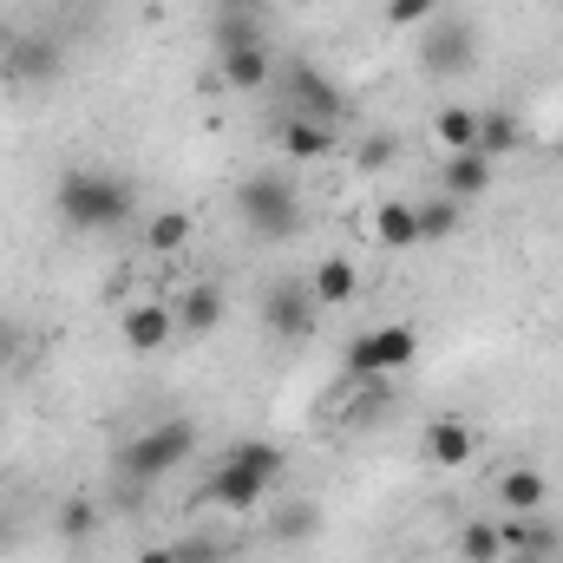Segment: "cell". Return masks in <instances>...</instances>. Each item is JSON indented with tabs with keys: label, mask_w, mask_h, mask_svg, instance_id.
Wrapping results in <instances>:
<instances>
[{
	"label": "cell",
	"mask_w": 563,
	"mask_h": 563,
	"mask_svg": "<svg viewBox=\"0 0 563 563\" xmlns=\"http://www.w3.org/2000/svg\"><path fill=\"white\" fill-rule=\"evenodd\" d=\"M426 66L432 73H445V79H465L472 66H478V33L465 26V20H432L426 26Z\"/></svg>",
	"instance_id": "ba28073f"
},
{
	"label": "cell",
	"mask_w": 563,
	"mask_h": 563,
	"mask_svg": "<svg viewBox=\"0 0 563 563\" xmlns=\"http://www.w3.org/2000/svg\"><path fill=\"white\" fill-rule=\"evenodd\" d=\"M139 563H177V558H170V544H157V551H144Z\"/></svg>",
	"instance_id": "1f68e13d"
},
{
	"label": "cell",
	"mask_w": 563,
	"mask_h": 563,
	"mask_svg": "<svg viewBox=\"0 0 563 563\" xmlns=\"http://www.w3.org/2000/svg\"><path fill=\"white\" fill-rule=\"evenodd\" d=\"M439 13V0H387V26H432Z\"/></svg>",
	"instance_id": "4316f807"
},
{
	"label": "cell",
	"mask_w": 563,
	"mask_h": 563,
	"mask_svg": "<svg viewBox=\"0 0 563 563\" xmlns=\"http://www.w3.org/2000/svg\"><path fill=\"white\" fill-rule=\"evenodd\" d=\"M492 164H498V157H485L478 144H472V151H452V157L439 164V190H445L452 203L485 197V190H492Z\"/></svg>",
	"instance_id": "9c48e42d"
},
{
	"label": "cell",
	"mask_w": 563,
	"mask_h": 563,
	"mask_svg": "<svg viewBox=\"0 0 563 563\" xmlns=\"http://www.w3.org/2000/svg\"><path fill=\"white\" fill-rule=\"evenodd\" d=\"M269 531H276V544H314V538H321V511H314L308 498H288Z\"/></svg>",
	"instance_id": "d6986e66"
},
{
	"label": "cell",
	"mask_w": 563,
	"mask_h": 563,
	"mask_svg": "<svg viewBox=\"0 0 563 563\" xmlns=\"http://www.w3.org/2000/svg\"><path fill=\"white\" fill-rule=\"evenodd\" d=\"M374 236H380L387 250H413V243H420V217H413V203H380V210H374Z\"/></svg>",
	"instance_id": "ffe728a7"
},
{
	"label": "cell",
	"mask_w": 563,
	"mask_h": 563,
	"mask_svg": "<svg viewBox=\"0 0 563 563\" xmlns=\"http://www.w3.org/2000/svg\"><path fill=\"white\" fill-rule=\"evenodd\" d=\"M308 288H314V301L321 308H341V301H354V288H361V276H354V263H341V256H328L314 276H308Z\"/></svg>",
	"instance_id": "e0dca14e"
},
{
	"label": "cell",
	"mask_w": 563,
	"mask_h": 563,
	"mask_svg": "<svg viewBox=\"0 0 563 563\" xmlns=\"http://www.w3.org/2000/svg\"><path fill=\"white\" fill-rule=\"evenodd\" d=\"M269 73H276V66H269L263 40H256V46H236V53H223V79H230L236 92H263V86H269Z\"/></svg>",
	"instance_id": "5bb4252c"
},
{
	"label": "cell",
	"mask_w": 563,
	"mask_h": 563,
	"mask_svg": "<svg viewBox=\"0 0 563 563\" xmlns=\"http://www.w3.org/2000/svg\"><path fill=\"white\" fill-rule=\"evenodd\" d=\"M334 132H341V125L282 119V157H288V164H321V157H334Z\"/></svg>",
	"instance_id": "8fae6325"
},
{
	"label": "cell",
	"mask_w": 563,
	"mask_h": 563,
	"mask_svg": "<svg viewBox=\"0 0 563 563\" xmlns=\"http://www.w3.org/2000/svg\"><path fill=\"white\" fill-rule=\"evenodd\" d=\"M269 485H276L269 472H256L250 459H236V452H230V459H223V465L210 472L203 498H210V505H223V511H256V505L269 498Z\"/></svg>",
	"instance_id": "8992f818"
},
{
	"label": "cell",
	"mask_w": 563,
	"mask_h": 563,
	"mask_svg": "<svg viewBox=\"0 0 563 563\" xmlns=\"http://www.w3.org/2000/svg\"><path fill=\"white\" fill-rule=\"evenodd\" d=\"M413 217H420V243H426V236L439 243V236H452V230H459V203H452L445 190H439L432 203H413Z\"/></svg>",
	"instance_id": "d4e9b609"
},
{
	"label": "cell",
	"mask_w": 563,
	"mask_h": 563,
	"mask_svg": "<svg viewBox=\"0 0 563 563\" xmlns=\"http://www.w3.org/2000/svg\"><path fill=\"white\" fill-rule=\"evenodd\" d=\"M236 217H243L263 243H282V236L301 230V197H295V184H288L282 170H256V177L236 184Z\"/></svg>",
	"instance_id": "3957f363"
},
{
	"label": "cell",
	"mask_w": 563,
	"mask_h": 563,
	"mask_svg": "<svg viewBox=\"0 0 563 563\" xmlns=\"http://www.w3.org/2000/svg\"><path fill=\"white\" fill-rule=\"evenodd\" d=\"M380 164H394V139H387V132L361 139V170H380Z\"/></svg>",
	"instance_id": "f1b7e54d"
},
{
	"label": "cell",
	"mask_w": 563,
	"mask_h": 563,
	"mask_svg": "<svg viewBox=\"0 0 563 563\" xmlns=\"http://www.w3.org/2000/svg\"><path fill=\"white\" fill-rule=\"evenodd\" d=\"M7 53H13V40H7V33H0V59H7Z\"/></svg>",
	"instance_id": "d6a6232c"
},
{
	"label": "cell",
	"mask_w": 563,
	"mask_h": 563,
	"mask_svg": "<svg viewBox=\"0 0 563 563\" xmlns=\"http://www.w3.org/2000/svg\"><path fill=\"white\" fill-rule=\"evenodd\" d=\"M132 184L125 177H112V170H66L59 177V217L73 223V230H86V236H106V230H119L125 217H132Z\"/></svg>",
	"instance_id": "6da1fadb"
},
{
	"label": "cell",
	"mask_w": 563,
	"mask_h": 563,
	"mask_svg": "<svg viewBox=\"0 0 563 563\" xmlns=\"http://www.w3.org/2000/svg\"><path fill=\"white\" fill-rule=\"evenodd\" d=\"M7 361H20V328H13V321H0V367H7Z\"/></svg>",
	"instance_id": "f546056e"
},
{
	"label": "cell",
	"mask_w": 563,
	"mask_h": 563,
	"mask_svg": "<svg viewBox=\"0 0 563 563\" xmlns=\"http://www.w3.org/2000/svg\"><path fill=\"white\" fill-rule=\"evenodd\" d=\"M282 86L295 92V112H288V119H314V125H341V119H347V99H341V86H334V79H321L308 59L282 66Z\"/></svg>",
	"instance_id": "5b68a950"
},
{
	"label": "cell",
	"mask_w": 563,
	"mask_h": 563,
	"mask_svg": "<svg viewBox=\"0 0 563 563\" xmlns=\"http://www.w3.org/2000/svg\"><path fill=\"white\" fill-rule=\"evenodd\" d=\"M119 328H125V347H132V354H157V347L177 334V314H170L164 301H132Z\"/></svg>",
	"instance_id": "30bf717a"
},
{
	"label": "cell",
	"mask_w": 563,
	"mask_h": 563,
	"mask_svg": "<svg viewBox=\"0 0 563 563\" xmlns=\"http://www.w3.org/2000/svg\"><path fill=\"white\" fill-rule=\"evenodd\" d=\"M432 139L445 144V151H472V144H478V112H465V106H439Z\"/></svg>",
	"instance_id": "7402d4cb"
},
{
	"label": "cell",
	"mask_w": 563,
	"mask_h": 563,
	"mask_svg": "<svg viewBox=\"0 0 563 563\" xmlns=\"http://www.w3.org/2000/svg\"><path fill=\"white\" fill-rule=\"evenodd\" d=\"M459 558H465V563H498V558H505V525L472 518V525L459 531Z\"/></svg>",
	"instance_id": "44dd1931"
},
{
	"label": "cell",
	"mask_w": 563,
	"mask_h": 563,
	"mask_svg": "<svg viewBox=\"0 0 563 563\" xmlns=\"http://www.w3.org/2000/svg\"><path fill=\"white\" fill-rule=\"evenodd\" d=\"M498 563H538V558H498Z\"/></svg>",
	"instance_id": "836d02e7"
},
{
	"label": "cell",
	"mask_w": 563,
	"mask_h": 563,
	"mask_svg": "<svg viewBox=\"0 0 563 563\" xmlns=\"http://www.w3.org/2000/svg\"><path fill=\"white\" fill-rule=\"evenodd\" d=\"M177 334H217V321H223V295L210 288V282H197V288H184L177 295Z\"/></svg>",
	"instance_id": "4fadbf2b"
},
{
	"label": "cell",
	"mask_w": 563,
	"mask_h": 563,
	"mask_svg": "<svg viewBox=\"0 0 563 563\" xmlns=\"http://www.w3.org/2000/svg\"><path fill=\"white\" fill-rule=\"evenodd\" d=\"M59 531H66V538H92V505H86V498H73V505L59 511Z\"/></svg>",
	"instance_id": "83f0119b"
},
{
	"label": "cell",
	"mask_w": 563,
	"mask_h": 563,
	"mask_svg": "<svg viewBox=\"0 0 563 563\" xmlns=\"http://www.w3.org/2000/svg\"><path fill=\"white\" fill-rule=\"evenodd\" d=\"M472 445H478L472 426H459V420H439L432 432H426V459H432V465H465Z\"/></svg>",
	"instance_id": "ac0fdd59"
},
{
	"label": "cell",
	"mask_w": 563,
	"mask_h": 563,
	"mask_svg": "<svg viewBox=\"0 0 563 563\" xmlns=\"http://www.w3.org/2000/svg\"><path fill=\"white\" fill-rule=\"evenodd\" d=\"M505 551L511 558H538V563H551V551H558V531L531 511V518H518V525H505Z\"/></svg>",
	"instance_id": "2e32d148"
},
{
	"label": "cell",
	"mask_w": 563,
	"mask_h": 563,
	"mask_svg": "<svg viewBox=\"0 0 563 563\" xmlns=\"http://www.w3.org/2000/svg\"><path fill=\"white\" fill-rule=\"evenodd\" d=\"M190 420H157L144 426L139 439H125V452H119V478H125V498H144V485H157L164 472H177L184 465V452H190Z\"/></svg>",
	"instance_id": "7a4b0ae2"
},
{
	"label": "cell",
	"mask_w": 563,
	"mask_h": 563,
	"mask_svg": "<svg viewBox=\"0 0 563 563\" xmlns=\"http://www.w3.org/2000/svg\"><path fill=\"white\" fill-rule=\"evenodd\" d=\"M144 243H151L157 256L184 250V243H190V217H184V210H164V217H151V223H144Z\"/></svg>",
	"instance_id": "cb8c5ba5"
},
{
	"label": "cell",
	"mask_w": 563,
	"mask_h": 563,
	"mask_svg": "<svg viewBox=\"0 0 563 563\" xmlns=\"http://www.w3.org/2000/svg\"><path fill=\"white\" fill-rule=\"evenodd\" d=\"M413 354H420V334L394 321V328H374V334H361V341L347 347V374H354V380H387V374L413 367Z\"/></svg>",
	"instance_id": "277c9868"
},
{
	"label": "cell",
	"mask_w": 563,
	"mask_h": 563,
	"mask_svg": "<svg viewBox=\"0 0 563 563\" xmlns=\"http://www.w3.org/2000/svg\"><path fill=\"white\" fill-rule=\"evenodd\" d=\"M59 73V46L53 40H40V33H26L13 53H7V79H26V86H46Z\"/></svg>",
	"instance_id": "7c38bea8"
},
{
	"label": "cell",
	"mask_w": 563,
	"mask_h": 563,
	"mask_svg": "<svg viewBox=\"0 0 563 563\" xmlns=\"http://www.w3.org/2000/svg\"><path fill=\"white\" fill-rule=\"evenodd\" d=\"M314 314H321V301H314L308 282H276L263 295V321H269V334H282V341H308L314 334Z\"/></svg>",
	"instance_id": "52a82bcc"
},
{
	"label": "cell",
	"mask_w": 563,
	"mask_h": 563,
	"mask_svg": "<svg viewBox=\"0 0 563 563\" xmlns=\"http://www.w3.org/2000/svg\"><path fill=\"white\" fill-rule=\"evenodd\" d=\"M236 46H256V13H223L217 20V53H236Z\"/></svg>",
	"instance_id": "484cf974"
},
{
	"label": "cell",
	"mask_w": 563,
	"mask_h": 563,
	"mask_svg": "<svg viewBox=\"0 0 563 563\" xmlns=\"http://www.w3.org/2000/svg\"><path fill=\"white\" fill-rule=\"evenodd\" d=\"M544 472H531V465H518V472H505L498 478V498H505V511H518V518H531V511H544Z\"/></svg>",
	"instance_id": "9a60e30c"
},
{
	"label": "cell",
	"mask_w": 563,
	"mask_h": 563,
	"mask_svg": "<svg viewBox=\"0 0 563 563\" xmlns=\"http://www.w3.org/2000/svg\"><path fill=\"white\" fill-rule=\"evenodd\" d=\"M518 139H525V125H518V112H478V151H485V157H498V151H511Z\"/></svg>",
	"instance_id": "603a6c76"
},
{
	"label": "cell",
	"mask_w": 563,
	"mask_h": 563,
	"mask_svg": "<svg viewBox=\"0 0 563 563\" xmlns=\"http://www.w3.org/2000/svg\"><path fill=\"white\" fill-rule=\"evenodd\" d=\"M558 157H563V132H558Z\"/></svg>",
	"instance_id": "e575fe53"
},
{
	"label": "cell",
	"mask_w": 563,
	"mask_h": 563,
	"mask_svg": "<svg viewBox=\"0 0 563 563\" xmlns=\"http://www.w3.org/2000/svg\"><path fill=\"white\" fill-rule=\"evenodd\" d=\"M223 13H263V0H223Z\"/></svg>",
	"instance_id": "4dcf8cb0"
},
{
	"label": "cell",
	"mask_w": 563,
	"mask_h": 563,
	"mask_svg": "<svg viewBox=\"0 0 563 563\" xmlns=\"http://www.w3.org/2000/svg\"><path fill=\"white\" fill-rule=\"evenodd\" d=\"M0 79H7V59H0Z\"/></svg>",
	"instance_id": "d590c367"
}]
</instances>
